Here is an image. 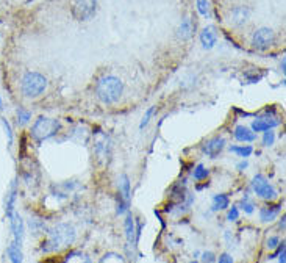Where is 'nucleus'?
I'll list each match as a JSON object with an SVG mask.
<instances>
[{
	"label": "nucleus",
	"instance_id": "1",
	"mask_svg": "<svg viewBox=\"0 0 286 263\" xmlns=\"http://www.w3.org/2000/svg\"><path fill=\"white\" fill-rule=\"evenodd\" d=\"M75 241V229L68 224V223H63L55 226L50 232L47 240L42 243L41 246V251L42 252H55V251H61L71 246Z\"/></svg>",
	"mask_w": 286,
	"mask_h": 263
},
{
	"label": "nucleus",
	"instance_id": "2",
	"mask_svg": "<svg viewBox=\"0 0 286 263\" xmlns=\"http://www.w3.org/2000/svg\"><path fill=\"white\" fill-rule=\"evenodd\" d=\"M122 93H124L122 80L115 75H105L95 85V96H97V99L102 104L106 105L116 104L121 99Z\"/></svg>",
	"mask_w": 286,
	"mask_h": 263
},
{
	"label": "nucleus",
	"instance_id": "3",
	"mask_svg": "<svg viewBox=\"0 0 286 263\" xmlns=\"http://www.w3.org/2000/svg\"><path fill=\"white\" fill-rule=\"evenodd\" d=\"M47 88V78L39 72H27L21 80L22 94L28 99L41 96Z\"/></svg>",
	"mask_w": 286,
	"mask_h": 263
},
{
	"label": "nucleus",
	"instance_id": "4",
	"mask_svg": "<svg viewBox=\"0 0 286 263\" xmlns=\"http://www.w3.org/2000/svg\"><path fill=\"white\" fill-rule=\"evenodd\" d=\"M60 121L58 119H53V118H38L31 127V137H33L35 141L38 143H42L45 140H49L52 137H55L60 130Z\"/></svg>",
	"mask_w": 286,
	"mask_h": 263
},
{
	"label": "nucleus",
	"instance_id": "5",
	"mask_svg": "<svg viewBox=\"0 0 286 263\" xmlns=\"http://www.w3.org/2000/svg\"><path fill=\"white\" fill-rule=\"evenodd\" d=\"M97 13V0H77L72 8V16L77 21H89Z\"/></svg>",
	"mask_w": 286,
	"mask_h": 263
},
{
	"label": "nucleus",
	"instance_id": "6",
	"mask_svg": "<svg viewBox=\"0 0 286 263\" xmlns=\"http://www.w3.org/2000/svg\"><path fill=\"white\" fill-rule=\"evenodd\" d=\"M275 44V33L272 28L269 27H261L255 30L252 36V46L257 49V51H267Z\"/></svg>",
	"mask_w": 286,
	"mask_h": 263
},
{
	"label": "nucleus",
	"instance_id": "7",
	"mask_svg": "<svg viewBox=\"0 0 286 263\" xmlns=\"http://www.w3.org/2000/svg\"><path fill=\"white\" fill-rule=\"evenodd\" d=\"M252 188H253V191H255L257 196L263 197V199H266V201H272V199H275V197H277L275 188L269 184L266 180V177L261 176V174H257L255 177H253Z\"/></svg>",
	"mask_w": 286,
	"mask_h": 263
},
{
	"label": "nucleus",
	"instance_id": "8",
	"mask_svg": "<svg viewBox=\"0 0 286 263\" xmlns=\"http://www.w3.org/2000/svg\"><path fill=\"white\" fill-rule=\"evenodd\" d=\"M10 220V226H11V232H13V243L18 244L22 248V241H24V234H25V226H24V220L21 218V215L18 211H14Z\"/></svg>",
	"mask_w": 286,
	"mask_h": 263
},
{
	"label": "nucleus",
	"instance_id": "9",
	"mask_svg": "<svg viewBox=\"0 0 286 263\" xmlns=\"http://www.w3.org/2000/svg\"><path fill=\"white\" fill-rule=\"evenodd\" d=\"M224 147H225V140L222 138V137H214V138L208 140L206 143H203L202 151H203V154H206L208 157L216 158L222 152V149H224Z\"/></svg>",
	"mask_w": 286,
	"mask_h": 263
},
{
	"label": "nucleus",
	"instance_id": "10",
	"mask_svg": "<svg viewBox=\"0 0 286 263\" xmlns=\"http://www.w3.org/2000/svg\"><path fill=\"white\" fill-rule=\"evenodd\" d=\"M280 124V121L275 116H263V118H257L252 122V132H266V130H272L274 127H277Z\"/></svg>",
	"mask_w": 286,
	"mask_h": 263
},
{
	"label": "nucleus",
	"instance_id": "11",
	"mask_svg": "<svg viewBox=\"0 0 286 263\" xmlns=\"http://www.w3.org/2000/svg\"><path fill=\"white\" fill-rule=\"evenodd\" d=\"M200 42L203 46V49L206 51H210L213 49L217 42V33H216V28L214 27H205L200 33Z\"/></svg>",
	"mask_w": 286,
	"mask_h": 263
},
{
	"label": "nucleus",
	"instance_id": "12",
	"mask_svg": "<svg viewBox=\"0 0 286 263\" xmlns=\"http://www.w3.org/2000/svg\"><path fill=\"white\" fill-rule=\"evenodd\" d=\"M230 21H232V24L233 25H236V27H241V25H244L247 21H249V18H250V10L247 8V7H235L233 10H232V16H230Z\"/></svg>",
	"mask_w": 286,
	"mask_h": 263
},
{
	"label": "nucleus",
	"instance_id": "13",
	"mask_svg": "<svg viewBox=\"0 0 286 263\" xmlns=\"http://www.w3.org/2000/svg\"><path fill=\"white\" fill-rule=\"evenodd\" d=\"M16 199H18V184H16V180L11 184L10 187V191L7 194V202H5V213H7V218H11V215L14 213V204H16Z\"/></svg>",
	"mask_w": 286,
	"mask_h": 263
},
{
	"label": "nucleus",
	"instance_id": "14",
	"mask_svg": "<svg viewBox=\"0 0 286 263\" xmlns=\"http://www.w3.org/2000/svg\"><path fill=\"white\" fill-rule=\"evenodd\" d=\"M235 138L241 143H252L257 140V134L252 132V128L244 127V125H238L235 128Z\"/></svg>",
	"mask_w": 286,
	"mask_h": 263
},
{
	"label": "nucleus",
	"instance_id": "15",
	"mask_svg": "<svg viewBox=\"0 0 286 263\" xmlns=\"http://www.w3.org/2000/svg\"><path fill=\"white\" fill-rule=\"evenodd\" d=\"M280 208H281L280 204H278V205H266V207H263V208L260 210V220H261L263 223H271V221H274V220L277 218V215H278Z\"/></svg>",
	"mask_w": 286,
	"mask_h": 263
},
{
	"label": "nucleus",
	"instance_id": "16",
	"mask_svg": "<svg viewBox=\"0 0 286 263\" xmlns=\"http://www.w3.org/2000/svg\"><path fill=\"white\" fill-rule=\"evenodd\" d=\"M125 235H127V241H129V246H136L135 221H133V216L130 215V213L125 218Z\"/></svg>",
	"mask_w": 286,
	"mask_h": 263
},
{
	"label": "nucleus",
	"instance_id": "17",
	"mask_svg": "<svg viewBox=\"0 0 286 263\" xmlns=\"http://www.w3.org/2000/svg\"><path fill=\"white\" fill-rule=\"evenodd\" d=\"M7 255H8V258H10L11 263H22V260H24L22 248H21V246H18V244H14L13 241L8 244Z\"/></svg>",
	"mask_w": 286,
	"mask_h": 263
},
{
	"label": "nucleus",
	"instance_id": "18",
	"mask_svg": "<svg viewBox=\"0 0 286 263\" xmlns=\"http://www.w3.org/2000/svg\"><path fill=\"white\" fill-rule=\"evenodd\" d=\"M119 194L124 197L125 201L130 202V196H132L130 180H129V176H125V174H122L121 179H119Z\"/></svg>",
	"mask_w": 286,
	"mask_h": 263
},
{
	"label": "nucleus",
	"instance_id": "19",
	"mask_svg": "<svg viewBox=\"0 0 286 263\" xmlns=\"http://www.w3.org/2000/svg\"><path fill=\"white\" fill-rule=\"evenodd\" d=\"M95 152H97V155L100 158H103V157L109 158V155H111V146H109V141L106 140V137H103L102 141H97V144H95Z\"/></svg>",
	"mask_w": 286,
	"mask_h": 263
},
{
	"label": "nucleus",
	"instance_id": "20",
	"mask_svg": "<svg viewBox=\"0 0 286 263\" xmlns=\"http://www.w3.org/2000/svg\"><path fill=\"white\" fill-rule=\"evenodd\" d=\"M191 35H193V22H191L189 18H185L179 27V38L182 39H188Z\"/></svg>",
	"mask_w": 286,
	"mask_h": 263
},
{
	"label": "nucleus",
	"instance_id": "21",
	"mask_svg": "<svg viewBox=\"0 0 286 263\" xmlns=\"http://www.w3.org/2000/svg\"><path fill=\"white\" fill-rule=\"evenodd\" d=\"M65 263H92V261L86 254H83L80 251H74L69 255H66Z\"/></svg>",
	"mask_w": 286,
	"mask_h": 263
},
{
	"label": "nucleus",
	"instance_id": "22",
	"mask_svg": "<svg viewBox=\"0 0 286 263\" xmlns=\"http://www.w3.org/2000/svg\"><path fill=\"white\" fill-rule=\"evenodd\" d=\"M230 205V199L227 194H216L213 197V210H225Z\"/></svg>",
	"mask_w": 286,
	"mask_h": 263
},
{
	"label": "nucleus",
	"instance_id": "23",
	"mask_svg": "<svg viewBox=\"0 0 286 263\" xmlns=\"http://www.w3.org/2000/svg\"><path fill=\"white\" fill-rule=\"evenodd\" d=\"M230 151L235 152V154H238V155L243 157V158H247V157L252 155L253 147L252 146H230Z\"/></svg>",
	"mask_w": 286,
	"mask_h": 263
},
{
	"label": "nucleus",
	"instance_id": "24",
	"mask_svg": "<svg viewBox=\"0 0 286 263\" xmlns=\"http://www.w3.org/2000/svg\"><path fill=\"white\" fill-rule=\"evenodd\" d=\"M16 116H18V124L19 125H25L31 119V113L28 110H25L24 107H19L18 111H16Z\"/></svg>",
	"mask_w": 286,
	"mask_h": 263
},
{
	"label": "nucleus",
	"instance_id": "25",
	"mask_svg": "<svg viewBox=\"0 0 286 263\" xmlns=\"http://www.w3.org/2000/svg\"><path fill=\"white\" fill-rule=\"evenodd\" d=\"M99 263H125V260L122 258V255H119L116 252H109V254L103 255Z\"/></svg>",
	"mask_w": 286,
	"mask_h": 263
},
{
	"label": "nucleus",
	"instance_id": "26",
	"mask_svg": "<svg viewBox=\"0 0 286 263\" xmlns=\"http://www.w3.org/2000/svg\"><path fill=\"white\" fill-rule=\"evenodd\" d=\"M197 2V10L202 16H205V18H208L210 16V4L208 0H196Z\"/></svg>",
	"mask_w": 286,
	"mask_h": 263
},
{
	"label": "nucleus",
	"instance_id": "27",
	"mask_svg": "<svg viewBox=\"0 0 286 263\" xmlns=\"http://www.w3.org/2000/svg\"><path fill=\"white\" fill-rule=\"evenodd\" d=\"M193 176H194L196 180H203V179L208 177V169H206V168L203 166V164H197Z\"/></svg>",
	"mask_w": 286,
	"mask_h": 263
},
{
	"label": "nucleus",
	"instance_id": "28",
	"mask_svg": "<svg viewBox=\"0 0 286 263\" xmlns=\"http://www.w3.org/2000/svg\"><path fill=\"white\" fill-rule=\"evenodd\" d=\"M153 113H155V107H150V108L146 111L144 118H142V121H141V124H139V128H141V130L149 125V122H150V119H152V116H153Z\"/></svg>",
	"mask_w": 286,
	"mask_h": 263
},
{
	"label": "nucleus",
	"instance_id": "29",
	"mask_svg": "<svg viewBox=\"0 0 286 263\" xmlns=\"http://www.w3.org/2000/svg\"><path fill=\"white\" fill-rule=\"evenodd\" d=\"M253 207H255V205H253V202L249 199V196H244V197H243V201H241V208H243L246 213H249V215H250V213H253V210H255Z\"/></svg>",
	"mask_w": 286,
	"mask_h": 263
},
{
	"label": "nucleus",
	"instance_id": "30",
	"mask_svg": "<svg viewBox=\"0 0 286 263\" xmlns=\"http://www.w3.org/2000/svg\"><path fill=\"white\" fill-rule=\"evenodd\" d=\"M275 141V134L272 130H266L264 135H263V144L264 146H272Z\"/></svg>",
	"mask_w": 286,
	"mask_h": 263
},
{
	"label": "nucleus",
	"instance_id": "31",
	"mask_svg": "<svg viewBox=\"0 0 286 263\" xmlns=\"http://www.w3.org/2000/svg\"><path fill=\"white\" fill-rule=\"evenodd\" d=\"M2 124H4V128H5V134L8 137V144L11 146L13 144V130H11V125H10V122L5 118H2Z\"/></svg>",
	"mask_w": 286,
	"mask_h": 263
},
{
	"label": "nucleus",
	"instance_id": "32",
	"mask_svg": "<svg viewBox=\"0 0 286 263\" xmlns=\"http://www.w3.org/2000/svg\"><path fill=\"white\" fill-rule=\"evenodd\" d=\"M238 218H240V210H238V207H232L227 213V220L228 221H236Z\"/></svg>",
	"mask_w": 286,
	"mask_h": 263
},
{
	"label": "nucleus",
	"instance_id": "33",
	"mask_svg": "<svg viewBox=\"0 0 286 263\" xmlns=\"http://www.w3.org/2000/svg\"><path fill=\"white\" fill-rule=\"evenodd\" d=\"M214 260H216V257L211 251H206L202 254V263H214Z\"/></svg>",
	"mask_w": 286,
	"mask_h": 263
},
{
	"label": "nucleus",
	"instance_id": "34",
	"mask_svg": "<svg viewBox=\"0 0 286 263\" xmlns=\"http://www.w3.org/2000/svg\"><path fill=\"white\" fill-rule=\"evenodd\" d=\"M278 244H280L278 237H271V238L267 240V248H269V249H274V248H277Z\"/></svg>",
	"mask_w": 286,
	"mask_h": 263
},
{
	"label": "nucleus",
	"instance_id": "35",
	"mask_svg": "<svg viewBox=\"0 0 286 263\" xmlns=\"http://www.w3.org/2000/svg\"><path fill=\"white\" fill-rule=\"evenodd\" d=\"M219 263H233V258H232L230 254L224 252V254H222V255L219 257Z\"/></svg>",
	"mask_w": 286,
	"mask_h": 263
},
{
	"label": "nucleus",
	"instance_id": "36",
	"mask_svg": "<svg viewBox=\"0 0 286 263\" xmlns=\"http://www.w3.org/2000/svg\"><path fill=\"white\" fill-rule=\"evenodd\" d=\"M247 166H249V163L246 160H243V161H240L236 164V169L238 171H244V169H247Z\"/></svg>",
	"mask_w": 286,
	"mask_h": 263
},
{
	"label": "nucleus",
	"instance_id": "37",
	"mask_svg": "<svg viewBox=\"0 0 286 263\" xmlns=\"http://www.w3.org/2000/svg\"><path fill=\"white\" fill-rule=\"evenodd\" d=\"M281 251H284V241H281V244L278 246V249H277V252H275L274 255H269V258H275V257H278Z\"/></svg>",
	"mask_w": 286,
	"mask_h": 263
},
{
	"label": "nucleus",
	"instance_id": "38",
	"mask_svg": "<svg viewBox=\"0 0 286 263\" xmlns=\"http://www.w3.org/2000/svg\"><path fill=\"white\" fill-rule=\"evenodd\" d=\"M278 261H280V263H284V251L280 252V255H278Z\"/></svg>",
	"mask_w": 286,
	"mask_h": 263
},
{
	"label": "nucleus",
	"instance_id": "39",
	"mask_svg": "<svg viewBox=\"0 0 286 263\" xmlns=\"http://www.w3.org/2000/svg\"><path fill=\"white\" fill-rule=\"evenodd\" d=\"M280 229H281V230L284 229V216H283V218H281V221H280Z\"/></svg>",
	"mask_w": 286,
	"mask_h": 263
},
{
	"label": "nucleus",
	"instance_id": "40",
	"mask_svg": "<svg viewBox=\"0 0 286 263\" xmlns=\"http://www.w3.org/2000/svg\"><path fill=\"white\" fill-rule=\"evenodd\" d=\"M280 68H281V71L284 72V60H281V64H280Z\"/></svg>",
	"mask_w": 286,
	"mask_h": 263
},
{
	"label": "nucleus",
	"instance_id": "41",
	"mask_svg": "<svg viewBox=\"0 0 286 263\" xmlns=\"http://www.w3.org/2000/svg\"><path fill=\"white\" fill-rule=\"evenodd\" d=\"M4 108V101H2V97H0V110Z\"/></svg>",
	"mask_w": 286,
	"mask_h": 263
},
{
	"label": "nucleus",
	"instance_id": "42",
	"mask_svg": "<svg viewBox=\"0 0 286 263\" xmlns=\"http://www.w3.org/2000/svg\"><path fill=\"white\" fill-rule=\"evenodd\" d=\"M189 263H197V261H196V260H193V261H189Z\"/></svg>",
	"mask_w": 286,
	"mask_h": 263
}]
</instances>
